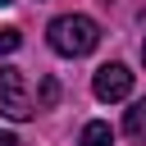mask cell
I'll list each match as a JSON object with an SVG mask.
<instances>
[{
  "instance_id": "cell-1",
  "label": "cell",
  "mask_w": 146,
  "mask_h": 146,
  "mask_svg": "<svg viewBox=\"0 0 146 146\" xmlns=\"http://www.w3.org/2000/svg\"><path fill=\"white\" fill-rule=\"evenodd\" d=\"M50 50L55 55H68V59H78V55H91L96 50V41H100V27L87 18V14H64V18H55L50 23Z\"/></svg>"
},
{
  "instance_id": "cell-2",
  "label": "cell",
  "mask_w": 146,
  "mask_h": 146,
  "mask_svg": "<svg viewBox=\"0 0 146 146\" xmlns=\"http://www.w3.org/2000/svg\"><path fill=\"white\" fill-rule=\"evenodd\" d=\"M0 114L5 119H32V100L23 87V68H0Z\"/></svg>"
},
{
  "instance_id": "cell-3",
  "label": "cell",
  "mask_w": 146,
  "mask_h": 146,
  "mask_svg": "<svg viewBox=\"0 0 146 146\" xmlns=\"http://www.w3.org/2000/svg\"><path fill=\"white\" fill-rule=\"evenodd\" d=\"M91 91H96V100H123V96L132 91L128 64H100L96 78H91Z\"/></svg>"
},
{
  "instance_id": "cell-4",
  "label": "cell",
  "mask_w": 146,
  "mask_h": 146,
  "mask_svg": "<svg viewBox=\"0 0 146 146\" xmlns=\"http://www.w3.org/2000/svg\"><path fill=\"white\" fill-rule=\"evenodd\" d=\"M78 146H114V128L96 119V123H87V128H82V141H78Z\"/></svg>"
},
{
  "instance_id": "cell-5",
  "label": "cell",
  "mask_w": 146,
  "mask_h": 146,
  "mask_svg": "<svg viewBox=\"0 0 146 146\" xmlns=\"http://www.w3.org/2000/svg\"><path fill=\"white\" fill-rule=\"evenodd\" d=\"M123 128H128L132 137H141V132H146V100H137V105L123 114Z\"/></svg>"
},
{
  "instance_id": "cell-6",
  "label": "cell",
  "mask_w": 146,
  "mask_h": 146,
  "mask_svg": "<svg viewBox=\"0 0 146 146\" xmlns=\"http://www.w3.org/2000/svg\"><path fill=\"white\" fill-rule=\"evenodd\" d=\"M18 46H23V32L18 27H0V55H14Z\"/></svg>"
},
{
  "instance_id": "cell-7",
  "label": "cell",
  "mask_w": 146,
  "mask_h": 146,
  "mask_svg": "<svg viewBox=\"0 0 146 146\" xmlns=\"http://www.w3.org/2000/svg\"><path fill=\"white\" fill-rule=\"evenodd\" d=\"M41 100H46V105H55V100H59V82H55V78H46V82H41Z\"/></svg>"
},
{
  "instance_id": "cell-8",
  "label": "cell",
  "mask_w": 146,
  "mask_h": 146,
  "mask_svg": "<svg viewBox=\"0 0 146 146\" xmlns=\"http://www.w3.org/2000/svg\"><path fill=\"white\" fill-rule=\"evenodd\" d=\"M0 146H23V141H18L14 132H5V128H0Z\"/></svg>"
},
{
  "instance_id": "cell-9",
  "label": "cell",
  "mask_w": 146,
  "mask_h": 146,
  "mask_svg": "<svg viewBox=\"0 0 146 146\" xmlns=\"http://www.w3.org/2000/svg\"><path fill=\"white\" fill-rule=\"evenodd\" d=\"M141 59H146V41H141Z\"/></svg>"
},
{
  "instance_id": "cell-10",
  "label": "cell",
  "mask_w": 146,
  "mask_h": 146,
  "mask_svg": "<svg viewBox=\"0 0 146 146\" xmlns=\"http://www.w3.org/2000/svg\"><path fill=\"white\" fill-rule=\"evenodd\" d=\"M0 5H9V0H0Z\"/></svg>"
}]
</instances>
